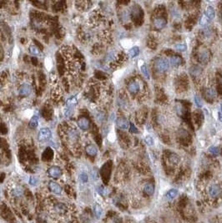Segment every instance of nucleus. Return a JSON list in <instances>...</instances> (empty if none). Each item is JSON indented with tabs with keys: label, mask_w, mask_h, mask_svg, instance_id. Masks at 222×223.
<instances>
[{
	"label": "nucleus",
	"mask_w": 222,
	"mask_h": 223,
	"mask_svg": "<svg viewBox=\"0 0 222 223\" xmlns=\"http://www.w3.org/2000/svg\"><path fill=\"white\" fill-rule=\"evenodd\" d=\"M45 66L48 70H50L53 67V63H52V60L50 58H47L45 59Z\"/></svg>",
	"instance_id": "obj_37"
},
{
	"label": "nucleus",
	"mask_w": 222,
	"mask_h": 223,
	"mask_svg": "<svg viewBox=\"0 0 222 223\" xmlns=\"http://www.w3.org/2000/svg\"><path fill=\"white\" fill-rule=\"evenodd\" d=\"M195 102L196 105L198 106V107H201L202 106V103H201V100L199 99L198 96H195Z\"/></svg>",
	"instance_id": "obj_43"
},
{
	"label": "nucleus",
	"mask_w": 222,
	"mask_h": 223,
	"mask_svg": "<svg viewBox=\"0 0 222 223\" xmlns=\"http://www.w3.org/2000/svg\"><path fill=\"white\" fill-rule=\"evenodd\" d=\"M110 173H111V162H108L101 169V176L105 183H107L109 181Z\"/></svg>",
	"instance_id": "obj_6"
},
{
	"label": "nucleus",
	"mask_w": 222,
	"mask_h": 223,
	"mask_svg": "<svg viewBox=\"0 0 222 223\" xmlns=\"http://www.w3.org/2000/svg\"><path fill=\"white\" fill-rule=\"evenodd\" d=\"M49 188L50 191L55 194L59 195L62 193V187H60L58 183L55 181H50L49 183Z\"/></svg>",
	"instance_id": "obj_18"
},
{
	"label": "nucleus",
	"mask_w": 222,
	"mask_h": 223,
	"mask_svg": "<svg viewBox=\"0 0 222 223\" xmlns=\"http://www.w3.org/2000/svg\"><path fill=\"white\" fill-rule=\"evenodd\" d=\"M177 195H178V191L176 189H171L166 193V197L169 200H171V199H174Z\"/></svg>",
	"instance_id": "obj_31"
},
{
	"label": "nucleus",
	"mask_w": 222,
	"mask_h": 223,
	"mask_svg": "<svg viewBox=\"0 0 222 223\" xmlns=\"http://www.w3.org/2000/svg\"><path fill=\"white\" fill-rule=\"evenodd\" d=\"M102 212H103V210L101 208V206L98 204H95L94 206V213H95L96 218H100L102 215Z\"/></svg>",
	"instance_id": "obj_29"
},
{
	"label": "nucleus",
	"mask_w": 222,
	"mask_h": 223,
	"mask_svg": "<svg viewBox=\"0 0 222 223\" xmlns=\"http://www.w3.org/2000/svg\"><path fill=\"white\" fill-rule=\"evenodd\" d=\"M77 105V99L75 96H72L68 99L67 101H66V107H68V108H72L74 109V106Z\"/></svg>",
	"instance_id": "obj_24"
},
{
	"label": "nucleus",
	"mask_w": 222,
	"mask_h": 223,
	"mask_svg": "<svg viewBox=\"0 0 222 223\" xmlns=\"http://www.w3.org/2000/svg\"><path fill=\"white\" fill-rule=\"evenodd\" d=\"M175 50L180 51V52H184L186 50V45L185 44H177L175 45Z\"/></svg>",
	"instance_id": "obj_36"
},
{
	"label": "nucleus",
	"mask_w": 222,
	"mask_h": 223,
	"mask_svg": "<svg viewBox=\"0 0 222 223\" xmlns=\"http://www.w3.org/2000/svg\"><path fill=\"white\" fill-rule=\"evenodd\" d=\"M95 119H96L98 121H100V122H102L104 120V114L102 111H100V110H98V111L95 112Z\"/></svg>",
	"instance_id": "obj_33"
},
{
	"label": "nucleus",
	"mask_w": 222,
	"mask_h": 223,
	"mask_svg": "<svg viewBox=\"0 0 222 223\" xmlns=\"http://www.w3.org/2000/svg\"><path fill=\"white\" fill-rule=\"evenodd\" d=\"M79 138V134L75 130H70L68 132V140L71 142H75Z\"/></svg>",
	"instance_id": "obj_22"
},
{
	"label": "nucleus",
	"mask_w": 222,
	"mask_h": 223,
	"mask_svg": "<svg viewBox=\"0 0 222 223\" xmlns=\"http://www.w3.org/2000/svg\"><path fill=\"white\" fill-rule=\"evenodd\" d=\"M48 175L50 177L57 179V178L60 177L62 176V170L58 166H51L48 170Z\"/></svg>",
	"instance_id": "obj_9"
},
{
	"label": "nucleus",
	"mask_w": 222,
	"mask_h": 223,
	"mask_svg": "<svg viewBox=\"0 0 222 223\" xmlns=\"http://www.w3.org/2000/svg\"><path fill=\"white\" fill-rule=\"evenodd\" d=\"M180 160H181V158L175 153H170L167 155V161L170 165H173V166L177 165L179 164Z\"/></svg>",
	"instance_id": "obj_12"
},
{
	"label": "nucleus",
	"mask_w": 222,
	"mask_h": 223,
	"mask_svg": "<svg viewBox=\"0 0 222 223\" xmlns=\"http://www.w3.org/2000/svg\"><path fill=\"white\" fill-rule=\"evenodd\" d=\"M167 21L166 19L162 17V16H158L154 19V25L156 28H163L166 26Z\"/></svg>",
	"instance_id": "obj_13"
},
{
	"label": "nucleus",
	"mask_w": 222,
	"mask_h": 223,
	"mask_svg": "<svg viewBox=\"0 0 222 223\" xmlns=\"http://www.w3.org/2000/svg\"><path fill=\"white\" fill-rule=\"evenodd\" d=\"M28 51H29V53H30L32 55H33V56H40L41 55L40 50H39L35 45L30 46L29 49H28Z\"/></svg>",
	"instance_id": "obj_27"
},
{
	"label": "nucleus",
	"mask_w": 222,
	"mask_h": 223,
	"mask_svg": "<svg viewBox=\"0 0 222 223\" xmlns=\"http://www.w3.org/2000/svg\"><path fill=\"white\" fill-rule=\"evenodd\" d=\"M85 151H86L87 154L90 156H95L98 153V150H97L96 146L94 145H88L85 147Z\"/></svg>",
	"instance_id": "obj_21"
},
{
	"label": "nucleus",
	"mask_w": 222,
	"mask_h": 223,
	"mask_svg": "<svg viewBox=\"0 0 222 223\" xmlns=\"http://www.w3.org/2000/svg\"><path fill=\"white\" fill-rule=\"evenodd\" d=\"M52 136V133L51 130L48 128H42L40 129L39 132V136L38 139L40 142H46L49 140Z\"/></svg>",
	"instance_id": "obj_5"
},
{
	"label": "nucleus",
	"mask_w": 222,
	"mask_h": 223,
	"mask_svg": "<svg viewBox=\"0 0 222 223\" xmlns=\"http://www.w3.org/2000/svg\"><path fill=\"white\" fill-rule=\"evenodd\" d=\"M68 206L66 204L62 203V202H57L53 204L52 206V211L53 213L58 215V216H65L66 213L68 212Z\"/></svg>",
	"instance_id": "obj_2"
},
{
	"label": "nucleus",
	"mask_w": 222,
	"mask_h": 223,
	"mask_svg": "<svg viewBox=\"0 0 222 223\" xmlns=\"http://www.w3.org/2000/svg\"><path fill=\"white\" fill-rule=\"evenodd\" d=\"M131 18L133 19V21L138 24L140 25L141 23H143V18H144V12L143 9H141L140 6L139 5H135L133 6V8L131 9Z\"/></svg>",
	"instance_id": "obj_1"
},
{
	"label": "nucleus",
	"mask_w": 222,
	"mask_h": 223,
	"mask_svg": "<svg viewBox=\"0 0 222 223\" xmlns=\"http://www.w3.org/2000/svg\"><path fill=\"white\" fill-rule=\"evenodd\" d=\"M140 90V84L138 82V81L133 80L131 82L129 83V85H128V90H129V92L131 95L138 94Z\"/></svg>",
	"instance_id": "obj_7"
},
{
	"label": "nucleus",
	"mask_w": 222,
	"mask_h": 223,
	"mask_svg": "<svg viewBox=\"0 0 222 223\" xmlns=\"http://www.w3.org/2000/svg\"><path fill=\"white\" fill-rule=\"evenodd\" d=\"M215 10L211 6H208L207 9L205 10V16L207 17L208 19H213L215 18Z\"/></svg>",
	"instance_id": "obj_25"
},
{
	"label": "nucleus",
	"mask_w": 222,
	"mask_h": 223,
	"mask_svg": "<svg viewBox=\"0 0 222 223\" xmlns=\"http://www.w3.org/2000/svg\"><path fill=\"white\" fill-rule=\"evenodd\" d=\"M208 18L207 17L205 16V15H203L202 16V18H201V20H200V24L202 25V26H205V25H207V23H208Z\"/></svg>",
	"instance_id": "obj_40"
},
{
	"label": "nucleus",
	"mask_w": 222,
	"mask_h": 223,
	"mask_svg": "<svg viewBox=\"0 0 222 223\" xmlns=\"http://www.w3.org/2000/svg\"><path fill=\"white\" fill-rule=\"evenodd\" d=\"M130 131L131 133H138L139 132V130H138V129L134 125V124L130 123Z\"/></svg>",
	"instance_id": "obj_42"
},
{
	"label": "nucleus",
	"mask_w": 222,
	"mask_h": 223,
	"mask_svg": "<svg viewBox=\"0 0 222 223\" xmlns=\"http://www.w3.org/2000/svg\"><path fill=\"white\" fill-rule=\"evenodd\" d=\"M221 112H222V103H221Z\"/></svg>",
	"instance_id": "obj_46"
},
{
	"label": "nucleus",
	"mask_w": 222,
	"mask_h": 223,
	"mask_svg": "<svg viewBox=\"0 0 222 223\" xmlns=\"http://www.w3.org/2000/svg\"><path fill=\"white\" fill-rule=\"evenodd\" d=\"M116 125L119 129H122V130H126L128 128H130V123L127 120V119L124 117H119L116 120Z\"/></svg>",
	"instance_id": "obj_17"
},
{
	"label": "nucleus",
	"mask_w": 222,
	"mask_h": 223,
	"mask_svg": "<svg viewBox=\"0 0 222 223\" xmlns=\"http://www.w3.org/2000/svg\"><path fill=\"white\" fill-rule=\"evenodd\" d=\"M200 112H195L194 113V115H193V118H194V121H195V123L199 126L200 124L202 123V117H201V115H200Z\"/></svg>",
	"instance_id": "obj_30"
},
{
	"label": "nucleus",
	"mask_w": 222,
	"mask_h": 223,
	"mask_svg": "<svg viewBox=\"0 0 222 223\" xmlns=\"http://www.w3.org/2000/svg\"><path fill=\"white\" fill-rule=\"evenodd\" d=\"M78 125L83 130H87L90 127V122L86 117H82L78 120Z\"/></svg>",
	"instance_id": "obj_14"
},
{
	"label": "nucleus",
	"mask_w": 222,
	"mask_h": 223,
	"mask_svg": "<svg viewBox=\"0 0 222 223\" xmlns=\"http://www.w3.org/2000/svg\"><path fill=\"white\" fill-rule=\"evenodd\" d=\"M154 186L153 183H150V182H148L146 183L145 186H144V192H145V195L147 196H152L154 194Z\"/></svg>",
	"instance_id": "obj_19"
},
{
	"label": "nucleus",
	"mask_w": 222,
	"mask_h": 223,
	"mask_svg": "<svg viewBox=\"0 0 222 223\" xmlns=\"http://www.w3.org/2000/svg\"><path fill=\"white\" fill-rule=\"evenodd\" d=\"M10 193L11 195L14 197H20L23 195L24 191H23V187L18 185H14L10 189Z\"/></svg>",
	"instance_id": "obj_11"
},
{
	"label": "nucleus",
	"mask_w": 222,
	"mask_h": 223,
	"mask_svg": "<svg viewBox=\"0 0 222 223\" xmlns=\"http://www.w3.org/2000/svg\"><path fill=\"white\" fill-rule=\"evenodd\" d=\"M99 193L100 194H101V195H105V189H104V187H100V188H99Z\"/></svg>",
	"instance_id": "obj_44"
},
{
	"label": "nucleus",
	"mask_w": 222,
	"mask_h": 223,
	"mask_svg": "<svg viewBox=\"0 0 222 223\" xmlns=\"http://www.w3.org/2000/svg\"><path fill=\"white\" fill-rule=\"evenodd\" d=\"M2 215L4 217L5 220H7L9 223H15V219H14V216H13V213L11 212V211L7 206L3 207Z\"/></svg>",
	"instance_id": "obj_10"
},
{
	"label": "nucleus",
	"mask_w": 222,
	"mask_h": 223,
	"mask_svg": "<svg viewBox=\"0 0 222 223\" xmlns=\"http://www.w3.org/2000/svg\"><path fill=\"white\" fill-rule=\"evenodd\" d=\"M128 54H129V56H130V58H135V57H136L137 55L140 54V49H139V47H137V46L132 47L131 49L129 50Z\"/></svg>",
	"instance_id": "obj_26"
},
{
	"label": "nucleus",
	"mask_w": 222,
	"mask_h": 223,
	"mask_svg": "<svg viewBox=\"0 0 222 223\" xmlns=\"http://www.w3.org/2000/svg\"><path fill=\"white\" fill-rule=\"evenodd\" d=\"M79 178H80L81 181L84 182V183H86V182L88 181V176H87L86 173L80 174V176H79Z\"/></svg>",
	"instance_id": "obj_41"
},
{
	"label": "nucleus",
	"mask_w": 222,
	"mask_h": 223,
	"mask_svg": "<svg viewBox=\"0 0 222 223\" xmlns=\"http://www.w3.org/2000/svg\"><path fill=\"white\" fill-rule=\"evenodd\" d=\"M209 152L211 153L212 155H220V153H221V150H220L219 147H216V146H210L209 148Z\"/></svg>",
	"instance_id": "obj_34"
},
{
	"label": "nucleus",
	"mask_w": 222,
	"mask_h": 223,
	"mask_svg": "<svg viewBox=\"0 0 222 223\" xmlns=\"http://www.w3.org/2000/svg\"><path fill=\"white\" fill-rule=\"evenodd\" d=\"M178 134H179V139H180V141H181L183 144L188 145L189 142L190 141V140H191L190 136L188 134V132L186 131V130H181Z\"/></svg>",
	"instance_id": "obj_15"
},
{
	"label": "nucleus",
	"mask_w": 222,
	"mask_h": 223,
	"mask_svg": "<svg viewBox=\"0 0 222 223\" xmlns=\"http://www.w3.org/2000/svg\"><path fill=\"white\" fill-rule=\"evenodd\" d=\"M208 195L210 196V197L216 199L221 195V188L216 184L210 185L208 188Z\"/></svg>",
	"instance_id": "obj_4"
},
{
	"label": "nucleus",
	"mask_w": 222,
	"mask_h": 223,
	"mask_svg": "<svg viewBox=\"0 0 222 223\" xmlns=\"http://www.w3.org/2000/svg\"><path fill=\"white\" fill-rule=\"evenodd\" d=\"M205 98L207 100H213L214 98L215 97V91L211 88L206 89L205 90Z\"/></svg>",
	"instance_id": "obj_23"
},
{
	"label": "nucleus",
	"mask_w": 222,
	"mask_h": 223,
	"mask_svg": "<svg viewBox=\"0 0 222 223\" xmlns=\"http://www.w3.org/2000/svg\"><path fill=\"white\" fill-rule=\"evenodd\" d=\"M145 143L148 145V146H153L154 145V141H153V138L151 136H146L145 139Z\"/></svg>",
	"instance_id": "obj_38"
},
{
	"label": "nucleus",
	"mask_w": 222,
	"mask_h": 223,
	"mask_svg": "<svg viewBox=\"0 0 222 223\" xmlns=\"http://www.w3.org/2000/svg\"><path fill=\"white\" fill-rule=\"evenodd\" d=\"M32 92V87L29 84L24 83L18 89V94L22 96H28Z\"/></svg>",
	"instance_id": "obj_8"
},
{
	"label": "nucleus",
	"mask_w": 222,
	"mask_h": 223,
	"mask_svg": "<svg viewBox=\"0 0 222 223\" xmlns=\"http://www.w3.org/2000/svg\"><path fill=\"white\" fill-rule=\"evenodd\" d=\"M198 59L201 63H207L210 59V53L208 50H202L198 53Z\"/></svg>",
	"instance_id": "obj_16"
},
{
	"label": "nucleus",
	"mask_w": 222,
	"mask_h": 223,
	"mask_svg": "<svg viewBox=\"0 0 222 223\" xmlns=\"http://www.w3.org/2000/svg\"><path fill=\"white\" fill-rule=\"evenodd\" d=\"M182 59L178 55H173L170 58V63L174 67H178L181 64Z\"/></svg>",
	"instance_id": "obj_20"
},
{
	"label": "nucleus",
	"mask_w": 222,
	"mask_h": 223,
	"mask_svg": "<svg viewBox=\"0 0 222 223\" xmlns=\"http://www.w3.org/2000/svg\"><path fill=\"white\" fill-rule=\"evenodd\" d=\"M140 70L142 74H143V75L145 76L146 79H150V74H149V71H148V69L146 67V65H142L140 67Z\"/></svg>",
	"instance_id": "obj_35"
},
{
	"label": "nucleus",
	"mask_w": 222,
	"mask_h": 223,
	"mask_svg": "<svg viewBox=\"0 0 222 223\" xmlns=\"http://www.w3.org/2000/svg\"><path fill=\"white\" fill-rule=\"evenodd\" d=\"M190 73H191V74L193 76L197 77V76H199V74L202 73V70L198 66H194L193 68H191V69H190Z\"/></svg>",
	"instance_id": "obj_32"
},
{
	"label": "nucleus",
	"mask_w": 222,
	"mask_h": 223,
	"mask_svg": "<svg viewBox=\"0 0 222 223\" xmlns=\"http://www.w3.org/2000/svg\"><path fill=\"white\" fill-rule=\"evenodd\" d=\"M154 68L159 73H163L169 68V62L164 58H158L154 61Z\"/></svg>",
	"instance_id": "obj_3"
},
{
	"label": "nucleus",
	"mask_w": 222,
	"mask_h": 223,
	"mask_svg": "<svg viewBox=\"0 0 222 223\" xmlns=\"http://www.w3.org/2000/svg\"><path fill=\"white\" fill-rule=\"evenodd\" d=\"M38 182H39V179L35 176H31L30 179H29V183H30V185L32 186H36L37 184H38Z\"/></svg>",
	"instance_id": "obj_39"
},
{
	"label": "nucleus",
	"mask_w": 222,
	"mask_h": 223,
	"mask_svg": "<svg viewBox=\"0 0 222 223\" xmlns=\"http://www.w3.org/2000/svg\"><path fill=\"white\" fill-rule=\"evenodd\" d=\"M39 125V118L37 117L36 115H33L32 116L30 120H29V123H28V125L30 128H36Z\"/></svg>",
	"instance_id": "obj_28"
},
{
	"label": "nucleus",
	"mask_w": 222,
	"mask_h": 223,
	"mask_svg": "<svg viewBox=\"0 0 222 223\" xmlns=\"http://www.w3.org/2000/svg\"><path fill=\"white\" fill-rule=\"evenodd\" d=\"M219 120H220L222 122V112L219 113Z\"/></svg>",
	"instance_id": "obj_45"
}]
</instances>
